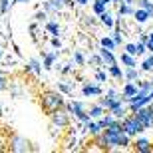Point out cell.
I'll use <instances>...</instances> for the list:
<instances>
[{
	"mask_svg": "<svg viewBox=\"0 0 153 153\" xmlns=\"http://www.w3.org/2000/svg\"><path fill=\"white\" fill-rule=\"evenodd\" d=\"M6 88H8V79H6L2 74H0V91H4Z\"/></svg>",
	"mask_w": 153,
	"mask_h": 153,
	"instance_id": "cell-36",
	"label": "cell"
},
{
	"mask_svg": "<svg viewBox=\"0 0 153 153\" xmlns=\"http://www.w3.org/2000/svg\"><path fill=\"white\" fill-rule=\"evenodd\" d=\"M26 70H30V72H34V74H42V66H40V62L38 60H30L28 62V66H26Z\"/></svg>",
	"mask_w": 153,
	"mask_h": 153,
	"instance_id": "cell-23",
	"label": "cell"
},
{
	"mask_svg": "<svg viewBox=\"0 0 153 153\" xmlns=\"http://www.w3.org/2000/svg\"><path fill=\"white\" fill-rule=\"evenodd\" d=\"M36 20H38V22L46 20V12H38V14H36Z\"/></svg>",
	"mask_w": 153,
	"mask_h": 153,
	"instance_id": "cell-43",
	"label": "cell"
},
{
	"mask_svg": "<svg viewBox=\"0 0 153 153\" xmlns=\"http://www.w3.org/2000/svg\"><path fill=\"white\" fill-rule=\"evenodd\" d=\"M0 58H2V48H0Z\"/></svg>",
	"mask_w": 153,
	"mask_h": 153,
	"instance_id": "cell-51",
	"label": "cell"
},
{
	"mask_svg": "<svg viewBox=\"0 0 153 153\" xmlns=\"http://www.w3.org/2000/svg\"><path fill=\"white\" fill-rule=\"evenodd\" d=\"M54 62H56V54H46L44 56V68L46 70H50L54 66Z\"/></svg>",
	"mask_w": 153,
	"mask_h": 153,
	"instance_id": "cell-24",
	"label": "cell"
},
{
	"mask_svg": "<svg viewBox=\"0 0 153 153\" xmlns=\"http://www.w3.org/2000/svg\"><path fill=\"white\" fill-rule=\"evenodd\" d=\"M46 30H48L50 34H54V36L60 34V26H58L56 22H48V24H46Z\"/></svg>",
	"mask_w": 153,
	"mask_h": 153,
	"instance_id": "cell-27",
	"label": "cell"
},
{
	"mask_svg": "<svg viewBox=\"0 0 153 153\" xmlns=\"http://www.w3.org/2000/svg\"><path fill=\"white\" fill-rule=\"evenodd\" d=\"M102 46L108 48V50H115V48H117V44L114 42V38H102Z\"/></svg>",
	"mask_w": 153,
	"mask_h": 153,
	"instance_id": "cell-26",
	"label": "cell"
},
{
	"mask_svg": "<svg viewBox=\"0 0 153 153\" xmlns=\"http://www.w3.org/2000/svg\"><path fill=\"white\" fill-rule=\"evenodd\" d=\"M52 46H54V48H60V40H58V36H54V38H52Z\"/></svg>",
	"mask_w": 153,
	"mask_h": 153,
	"instance_id": "cell-44",
	"label": "cell"
},
{
	"mask_svg": "<svg viewBox=\"0 0 153 153\" xmlns=\"http://www.w3.org/2000/svg\"><path fill=\"white\" fill-rule=\"evenodd\" d=\"M108 68H109V76H111V78H115V79H121V78H123V72H121V68H119V66L111 64V66H108Z\"/></svg>",
	"mask_w": 153,
	"mask_h": 153,
	"instance_id": "cell-22",
	"label": "cell"
},
{
	"mask_svg": "<svg viewBox=\"0 0 153 153\" xmlns=\"http://www.w3.org/2000/svg\"><path fill=\"white\" fill-rule=\"evenodd\" d=\"M117 14H119V16H125V14H133V8H131V4H127V2H125L123 6H119V8H117Z\"/></svg>",
	"mask_w": 153,
	"mask_h": 153,
	"instance_id": "cell-25",
	"label": "cell"
},
{
	"mask_svg": "<svg viewBox=\"0 0 153 153\" xmlns=\"http://www.w3.org/2000/svg\"><path fill=\"white\" fill-rule=\"evenodd\" d=\"M44 8L48 12H58V10H62V4H60L58 0H46V2H44Z\"/></svg>",
	"mask_w": 153,
	"mask_h": 153,
	"instance_id": "cell-18",
	"label": "cell"
},
{
	"mask_svg": "<svg viewBox=\"0 0 153 153\" xmlns=\"http://www.w3.org/2000/svg\"><path fill=\"white\" fill-rule=\"evenodd\" d=\"M133 114H135V117L143 123V127H145V129L153 127V117H151V111H149L147 105H143V108H137Z\"/></svg>",
	"mask_w": 153,
	"mask_h": 153,
	"instance_id": "cell-6",
	"label": "cell"
},
{
	"mask_svg": "<svg viewBox=\"0 0 153 153\" xmlns=\"http://www.w3.org/2000/svg\"><path fill=\"white\" fill-rule=\"evenodd\" d=\"M121 64H125L127 68H135V66H137L135 58L131 56V54H127V52H123V54H121Z\"/></svg>",
	"mask_w": 153,
	"mask_h": 153,
	"instance_id": "cell-17",
	"label": "cell"
},
{
	"mask_svg": "<svg viewBox=\"0 0 153 153\" xmlns=\"http://www.w3.org/2000/svg\"><path fill=\"white\" fill-rule=\"evenodd\" d=\"M8 6H10V0H0V14H6Z\"/></svg>",
	"mask_w": 153,
	"mask_h": 153,
	"instance_id": "cell-32",
	"label": "cell"
},
{
	"mask_svg": "<svg viewBox=\"0 0 153 153\" xmlns=\"http://www.w3.org/2000/svg\"><path fill=\"white\" fill-rule=\"evenodd\" d=\"M133 16H135V20H137L139 24H145L149 18L153 16V14H151V12H147L145 8H139V10H133Z\"/></svg>",
	"mask_w": 153,
	"mask_h": 153,
	"instance_id": "cell-11",
	"label": "cell"
},
{
	"mask_svg": "<svg viewBox=\"0 0 153 153\" xmlns=\"http://www.w3.org/2000/svg\"><path fill=\"white\" fill-rule=\"evenodd\" d=\"M62 72L64 74H70V72H72V64H66V68H64Z\"/></svg>",
	"mask_w": 153,
	"mask_h": 153,
	"instance_id": "cell-45",
	"label": "cell"
},
{
	"mask_svg": "<svg viewBox=\"0 0 153 153\" xmlns=\"http://www.w3.org/2000/svg\"><path fill=\"white\" fill-rule=\"evenodd\" d=\"M40 103H42V109L44 111H56V109L64 108V97L60 91H44L42 94V97H40Z\"/></svg>",
	"mask_w": 153,
	"mask_h": 153,
	"instance_id": "cell-1",
	"label": "cell"
},
{
	"mask_svg": "<svg viewBox=\"0 0 153 153\" xmlns=\"http://www.w3.org/2000/svg\"><path fill=\"white\" fill-rule=\"evenodd\" d=\"M111 2H119V0H111Z\"/></svg>",
	"mask_w": 153,
	"mask_h": 153,
	"instance_id": "cell-52",
	"label": "cell"
},
{
	"mask_svg": "<svg viewBox=\"0 0 153 153\" xmlns=\"http://www.w3.org/2000/svg\"><path fill=\"white\" fill-rule=\"evenodd\" d=\"M58 88H60V91H64V94H70V91H72V88H70L68 84H60Z\"/></svg>",
	"mask_w": 153,
	"mask_h": 153,
	"instance_id": "cell-37",
	"label": "cell"
},
{
	"mask_svg": "<svg viewBox=\"0 0 153 153\" xmlns=\"http://www.w3.org/2000/svg\"><path fill=\"white\" fill-rule=\"evenodd\" d=\"M100 20H102V24H105L108 28H111V26H114V16H111L109 12H105V10L100 14Z\"/></svg>",
	"mask_w": 153,
	"mask_h": 153,
	"instance_id": "cell-20",
	"label": "cell"
},
{
	"mask_svg": "<svg viewBox=\"0 0 153 153\" xmlns=\"http://www.w3.org/2000/svg\"><path fill=\"white\" fill-rule=\"evenodd\" d=\"M133 145H135V151H139V153H151L153 151V143L149 139H137Z\"/></svg>",
	"mask_w": 153,
	"mask_h": 153,
	"instance_id": "cell-7",
	"label": "cell"
},
{
	"mask_svg": "<svg viewBox=\"0 0 153 153\" xmlns=\"http://www.w3.org/2000/svg\"><path fill=\"white\" fill-rule=\"evenodd\" d=\"M109 114L114 115V117H117V119H123V117H125V114H127V109H125V105L121 103V100H119V102L115 103L114 108L109 109Z\"/></svg>",
	"mask_w": 153,
	"mask_h": 153,
	"instance_id": "cell-10",
	"label": "cell"
},
{
	"mask_svg": "<svg viewBox=\"0 0 153 153\" xmlns=\"http://www.w3.org/2000/svg\"><path fill=\"white\" fill-rule=\"evenodd\" d=\"M117 135L119 133H111V131H103V139H105V149H114L117 147Z\"/></svg>",
	"mask_w": 153,
	"mask_h": 153,
	"instance_id": "cell-8",
	"label": "cell"
},
{
	"mask_svg": "<svg viewBox=\"0 0 153 153\" xmlns=\"http://www.w3.org/2000/svg\"><path fill=\"white\" fill-rule=\"evenodd\" d=\"M135 46H137V56H143L145 50H147V48H145V42H139V44H135Z\"/></svg>",
	"mask_w": 153,
	"mask_h": 153,
	"instance_id": "cell-35",
	"label": "cell"
},
{
	"mask_svg": "<svg viewBox=\"0 0 153 153\" xmlns=\"http://www.w3.org/2000/svg\"><path fill=\"white\" fill-rule=\"evenodd\" d=\"M137 4L141 6V8H145L147 12H151V14H153V2H151V0H137Z\"/></svg>",
	"mask_w": 153,
	"mask_h": 153,
	"instance_id": "cell-29",
	"label": "cell"
},
{
	"mask_svg": "<svg viewBox=\"0 0 153 153\" xmlns=\"http://www.w3.org/2000/svg\"><path fill=\"white\" fill-rule=\"evenodd\" d=\"M0 117H2V105H0Z\"/></svg>",
	"mask_w": 153,
	"mask_h": 153,
	"instance_id": "cell-50",
	"label": "cell"
},
{
	"mask_svg": "<svg viewBox=\"0 0 153 153\" xmlns=\"http://www.w3.org/2000/svg\"><path fill=\"white\" fill-rule=\"evenodd\" d=\"M125 2H127V4H133V0H125Z\"/></svg>",
	"mask_w": 153,
	"mask_h": 153,
	"instance_id": "cell-49",
	"label": "cell"
},
{
	"mask_svg": "<svg viewBox=\"0 0 153 153\" xmlns=\"http://www.w3.org/2000/svg\"><path fill=\"white\" fill-rule=\"evenodd\" d=\"M103 10H105V4H103V2H100V0H97L96 4H94V12H96L97 16H100V14H102Z\"/></svg>",
	"mask_w": 153,
	"mask_h": 153,
	"instance_id": "cell-30",
	"label": "cell"
},
{
	"mask_svg": "<svg viewBox=\"0 0 153 153\" xmlns=\"http://www.w3.org/2000/svg\"><path fill=\"white\" fill-rule=\"evenodd\" d=\"M121 40H123V38H121V32H115V36H114V42H115V44H121Z\"/></svg>",
	"mask_w": 153,
	"mask_h": 153,
	"instance_id": "cell-40",
	"label": "cell"
},
{
	"mask_svg": "<svg viewBox=\"0 0 153 153\" xmlns=\"http://www.w3.org/2000/svg\"><path fill=\"white\" fill-rule=\"evenodd\" d=\"M50 121H52L54 127H58V129L68 127L70 125V114L64 108H60V109H56V111H50Z\"/></svg>",
	"mask_w": 153,
	"mask_h": 153,
	"instance_id": "cell-4",
	"label": "cell"
},
{
	"mask_svg": "<svg viewBox=\"0 0 153 153\" xmlns=\"http://www.w3.org/2000/svg\"><path fill=\"white\" fill-rule=\"evenodd\" d=\"M105 96H108V97H114V100H119V97H117V91H115V90H108V94H105Z\"/></svg>",
	"mask_w": 153,
	"mask_h": 153,
	"instance_id": "cell-41",
	"label": "cell"
},
{
	"mask_svg": "<svg viewBox=\"0 0 153 153\" xmlns=\"http://www.w3.org/2000/svg\"><path fill=\"white\" fill-rule=\"evenodd\" d=\"M121 129H123L129 137H135L137 133L145 131V127H143V123L135 117V114H131V115H125V117L121 119Z\"/></svg>",
	"mask_w": 153,
	"mask_h": 153,
	"instance_id": "cell-2",
	"label": "cell"
},
{
	"mask_svg": "<svg viewBox=\"0 0 153 153\" xmlns=\"http://www.w3.org/2000/svg\"><path fill=\"white\" fill-rule=\"evenodd\" d=\"M62 6H74V0H58Z\"/></svg>",
	"mask_w": 153,
	"mask_h": 153,
	"instance_id": "cell-42",
	"label": "cell"
},
{
	"mask_svg": "<svg viewBox=\"0 0 153 153\" xmlns=\"http://www.w3.org/2000/svg\"><path fill=\"white\" fill-rule=\"evenodd\" d=\"M145 48L153 54V32H149V38H147V42H145Z\"/></svg>",
	"mask_w": 153,
	"mask_h": 153,
	"instance_id": "cell-34",
	"label": "cell"
},
{
	"mask_svg": "<svg viewBox=\"0 0 153 153\" xmlns=\"http://www.w3.org/2000/svg\"><path fill=\"white\" fill-rule=\"evenodd\" d=\"M91 64L94 66H100L102 64V56H91Z\"/></svg>",
	"mask_w": 153,
	"mask_h": 153,
	"instance_id": "cell-39",
	"label": "cell"
},
{
	"mask_svg": "<svg viewBox=\"0 0 153 153\" xmlns=\"http://www.w3.org/2000/svg\"><path fill=\"white\" fill-rule=\"evenodd\" d=\"M123 78L127 79V82H137L139 79V70H135V68H127L123 72Z\"/></svg>",
	"mask_w": 153,
	"mask_h": 153,
	"instance_id": "cell-15",
	"label": "cell"
},
{
	"mask_svg": "<svg viewBox=\"0 0 153 153\" xmlns=\"http://www.w3.org/2000/svg\"><path fill=\"white\" fill-rule=\"evenodd\" d=\"M117 102H119V100H114V97H108V96H105V97H100V102H97V103H100L103 109H111Z\"/></svg>",
	"mask_w": 153,
	"mask_h": 153,
	"instance_id": "cell-16",
	"label": "cell"
},
{
	"mask_svg": "<svg viewBox=\"0 0 153 153\" xmlns=\"http://www.w3.org/2000/svg\"><path fill=\"white\" fill-rule=\"evenodd\" d=\"M88 114H90V117H102V115L105 114V109H103L102 105L97 103V105H91V108H90V111H88Z\"/></svg>",
	"mask_w": 153,
	"mask_h": 153,
	"instance_id": "cell-21",
	"label": "cell"
},
{
	"mask_svg": "<svg viewBox=\"0 0 153 153\" xmlns=\"http://www.w3.org/2000/svg\"><path fill=\"white\" fill-rule=\"evenodd\" d=\"M141 70H143V72H151V70H153V54L141 64Z\"/></svg>",
	"mask_w": 153,
	"mask_h": 153,
	"instance_id": "cell-28",
	"label": "cell"
},
{
	"mask_svg": "<svg viewBox=\"0 0 153 153\" xmlns=\"http://www.w3.org/2000/svg\"><path fill=\"white\" fill-rule=\"evenodd\" d=\"M85 125H88V131H90V133H91L94 137L100 135V133H103V127H102L100 123H91V121H88Z\"/></svg>",
	"mask_w": 153,
	"mask_h": 153,
	"instance_id": "cell-19",
	"label": "cell"
},
{
	"mask_svg": "<svg viewBox=\"0 0 153 153\" xmlns=\"http://www.w3.org/2000/svg\"><path fill=\"white\" fill-rule=\"evenodd\" d=\"M32 143L26 139V137H20V135H14L10 139V151H16V153H26V151H32Z\"/></svg>",
	"mask_w": 153,
	"mask_h": 153,
	"instance_id": "cell-5",
	"label": "cell"
},
{
	"mask_svg": "<svg viewBox=\"0 0 153 153\" xmlns=\"http://www.w3.org/2000/svg\"><path fill=\"white\" fill-rule=\"evenodd\" d=\"M76 2H78V4H88L90 0H76Z\"/></svg>",
	"mask_w": 153,
	"mask_h": 153,
	"instance_id": "cell-47",
	"label": "cell"
},
{
	"mask_svg": "<svg viewBox=\"0 0 153 153\" xmlns=\"http://www.w3.org/2000/svg\"><path fill=\"white\" fill-rule=\"evenodd\" d=\"M137 90H139V85H137V84H133V82H127V84H125V88H123V97L135 96Z\"/></svg>",
	"mask_w": 153,
	"mask_h": 153,
	"instance_id": "cell-14",
	"label": "cell"
},
{
	"mask_svg": "<svg viewBox=\"0 0 153 153\" xmlns=\"http://www.w3.org/2000/svg\"><path fill=\"white\" fill-rule=\"evenodd\" d=\"M131 145V137L125 133V131H121L117 135V147H121V149H125V147H129Z\"/></svg>",
	"mask_w": 153,
	"mask_h": 153,
	"instance_id": "cell-13",
	"label": "cell"
},
{
	"mask_svg": "<svg viewBox=\"0 0 153 153\" xmlns=\"http://www.w3.org/2000/svg\"><path fill=\"white\" fill-rule=\"evenodd\" d=\"M64 109H66L68 114H74L76 117H78L79 121H84V123L91 121L90 114L85 111V105H84L82 102H70V103H64Z\"/></svg>",
	"mask_w": 153,
	"mask_h": 153,
	"instance_id": "cell-3",
	"label": "cell"
},
{
	"mask_svg": "<svg viewBox=\"0 0 153 153\" xmlns=\"http://www.w3.org/2000/svg\"><path fill=\"white\" fill-rule=\"evenodd\" d=\"M14 2H16V4H28L30 0H14Z\"/></svg>",
	"mask_w": 153,
	"mask_h": 153,
	"instance_id": "cell-46",
	"label": "cell"
},
{
	"mask_svg": "<svg viewBox=\"0 0 153 153\" xmlns=\"http://www.w3.org/2000/svg\"><path fill=\"white\" fill-rule=\"evenodd\" d=\"M125 52L131 54V56H137V46L135 44H127V46H125Z\"/></svg>",
	"mask_w": 153,
	"mask_h": 153,
	"instance_id": "cell-33",
	"label": "cell"
},
{
	"mask_svg": "<svg viewBox=\"0 0 153 153\" xmlns=\"http://www.w3.org/2000/svg\"><path fill=\"white\" fill-rule=\"evenodd\" d=\"M74 60H76V64H78V66H84V64H85V58H84V54H82V52H76V54H74Z\"/></svg>",
	"mask_w": 153,
	"mask_h": 153,
	"instance_id": "cell-31",
	"label": "cell"
},
{
	"mask_svg": "<svg viewBox=\"0 0 153 153\" xmlns=\"http://www.w3.org/2000/svg\"><path fill=\"white\" fill-rule=\"evenodd\" d=\"M105 78H108V74H105V72H97V74H96V79H97V82H105Z\"/></svg>",
	"mask_w": 153,
	"mask_h": 153,
	"instance_id": "cell-38",
	"label": "cell"
},
{
	"mask_svg": "<svg viewBox=\"0 0 153 153\" xmlns=\"http://www.w3.org/2000/svg\"><path fill=\"white\" fill-rule=\"evenodd\" d=\"M82 94H84L85 97H88V96H100L102 90H100V85H96V84H85L84 90H82Z\"/></svg>",
	"mask_w": 153,
	"mask_h": 153,
	"instance_id": "cell-12",
	"label": "cell"
},
{
	"mask_svg": "<svg viewBox=\"0 0 153 153\" xmlns=\"http://www.w3.org/2000/svg\"><path fill=\"white\" fill-rule=\"evenodd\" d=\"M100 56H102V62L108 64V66H111V64L117 62V60H115V56H114V52L108 50V48H103V46H102V50H100Z\"/></svg>",
	"mask_w": 153,
	"mask_h": 153,
	"instance_id": "cell-9",
	"label": "cell"
},
{
	"mask_svg": "<svg viewBox=\"0 0 153 153\" xmlns=\"http://www.w3.org/2000/svg\"><path fill=\"white\" fill-rule=\"evenodd\" d=\"M100 2H103V4L108 6V4H109V2H111V0H100Z\"/></svg>",
	"mask_w": 153,
	"mask_h": 153,
	"instance_id": "cell-48",
	"label": "cell"
}]
</instances>
